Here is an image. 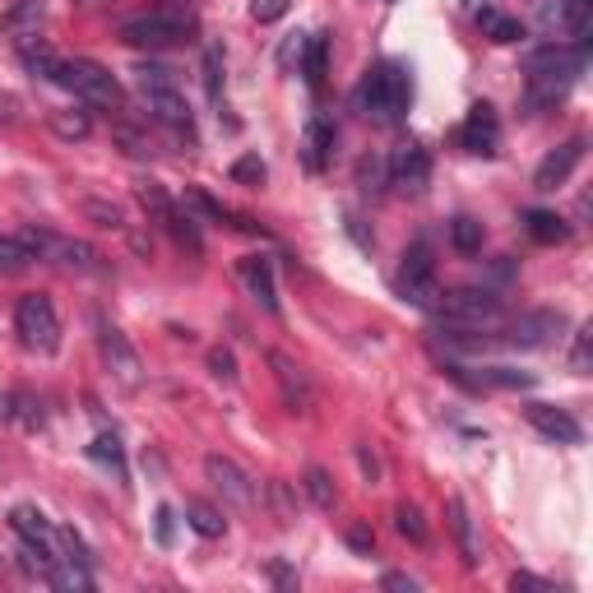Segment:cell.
I'll use <instances>...</instances> for the list:
<instances>
[{
  "instance_id": "obj_30",
  "label": "cell",
  "mask_w": 593,
  "mask_h": 593,
  "mask_svg": "<svg viewBox=\"0 0 593 593\" xmlns=\"http://www.w3.org/2000/svg\"><path fill=\"white\" fill-rule=\"evenodd\" d=\"M302 486H306V496L321 505V511H334V505H338V486H334V478L325 469H306V482Z\"/></svg>"
},
{
  "instance_id": "obj_4",
  "label": "cell",
  "mask_w": 593,
  "mask_h": 593,
  "mask_svg": "<svg viewBox=\"0 0 593 593\" xmlns=\"http://www.w3.org/2000/svg\"><path fill=\"white\" fill-rule=\"evenodd\" d=\"M135 83H139V98H144L148 116L190 135V102H186V93H181V83H177L172 70H167V66H139Z\"/></svg>"
},
{
  "instance_id": "obj_36",
  "label": "cell",
  "mask_w": 593,
  "mask_h": 593,
  "mask_svg": "<svg viewBox=\"0 0 593 593\" xmlns=\"http://www.w3.org/2000/svg\"><path fill=\"white\" fill-rule=\"evenodd\" d=\"M204 89L214 102H223V52L219 47H204Z\"/></svg>"
},
{
  "instance_id": "obj_8",
  "label": "cell",
  "mask_w": 593,
  "mask_h": 593,
  "mask_svg": "<svg viewBox=\"0 0 593 593\" xmlns=\"http://www.w3.org/2000/svg\"><path fill=\"white\" fill-rule=\"evenodd\" d=\"M24 242L37 260H56V265H66V269H79V273H98L102 256L89 246V242H75V237H60V232H47V227H29L24 232Z\"/></svg>"
},
{
  "instance_id": "obj_38",
  "label": "cell",
  "mask_w": 593,
  "mask_h": 593,
  "mask_svg": "<svg viewBox=\"0 0 593 593\" xmlns=\"http://www.w3.org/2000/svg\"><path fill=\"white\" fill-rule=\"evenodd\" d=\"M570 367H575L580 376H589V367H593V325H580L575 353H570Z\"/></svg>"
},
{
  "instance_id": "obj_10",
  "label": "cell",
  "mask_w": 593,
  "mask_h": 593,
  "mask_svg": "<svg viewBox=\"0 0 593 593\" xmlns=\"http://www.w3.org/2000/svg\"><path fill=\"white\" fill-rule=\"evenodd\" d=\"M394 283H399V292H404L413 306H432L436 302V292H440L436 288V265H432V250L422 246V242L404 250V265H399V279Z\"/></svg>"
},
{
  "instance_id": "obj_13",
  "label": "cell",
  "mask_w": 593,
  "mask_h": 593,
  "mask_svg": "<svg viewBox=\"0 0 593 593\" xmlns=\"http://www.w3.org/2000/svg\"><path fill=\"white\" fill-rule=\"evenodd\" d=\"M459 144L469 148V154H482V158H492L496 154V144H501V116L492 102H473L469 116H463L459 125Z\"/></svg>"
},
{
  "instance_id": "obj_17",
  "label": "cell",
  "mask_w": 593,
  "mask_h": 593,
  "mask_svg": "<svg viewBox=\"0 0 593 593\" xmlns=\"http://www.w3.org/2000/svg\"><path fill=\"white\" fill-rule=\"evenodd\" d=\"M269 367H273V376H279V385H283V399H288V409L306 413V409H311V380H306V371L296 367L288 353H269Z\"/></svg>"
},
{
  "instance_id": "obj_11",
  "label": "cell",
  "mask_w": 593,
  "mask_h": 593,
  "mask_svg": "<svg viewBox=\"0 0 593 593\" xmlns=\"http://www.w3.org/2000/svg\"><path fill=\"white\" fill-rule=\"evenodd\" d=\"M204 478L214 482V492L232 505V511H250V505H256V482H250L232 459L209 455V459H204Z\"/></svg>"
},
{
  "instance_id": "obj_5",
  "label": "cell",
  "mask_w": 593,
  "mask_h": 593,
  "mask_svg": "<svg viewBox=\"0 0 593 593\" xmlns=\"http://www.w3.org/2000/svg\"><path fill=\"white\" fill-rule=\"evenodd\" d=\"M584 70V52L580 47H538L534 56H528V83H534V102L538 98H561L570 83H575V75Z\"/></svg>"
},
{
  "instance_id": "obj_39",
  "label": "cell",
  "mask_w": 593,
  "mask_h": 593,
  "mask_svg": "<svg viewBox=\"0 0 593 593\" xmlns=\"http://www.w3.org/2000/svg\"><path fill=\"white\" fill-rule=\"evenodd\" d=\"M232 181H242V186H265V163L256 154H246L232 163Z\"/></svg>"
},
{
  "instance_id": "obj_33",
  "label": "cell",
  "mask_w": 593,
  "mask_h": 593,
  "mask_svg": "<svg viewBox=\"0 0 593 593\" xmlns=\"http://www.w3.org/2000/svg\"><path fill=\"white\" fill-rule=\"evenodd\" d=\"M394 528H399V534H404L409 542H427V524H422V511H417V505H394Z\"/></svg>"
},
{
  "instance_id": "obj_1",
  "label": "cell",
  "mask_w": 593,
  "mask_h": 593,
  "mask_svg": "<svg viewBox=\"0 0 593 593\" xmlns=\"http://www.w3.org/2000/svg\"><path fill=\"white\" fill-rule=\"evenodd\" d=\"M357 112L362 116H376V121H399L409 112L413 102V79H409V66H399V60H380V66H371L362 75V83H357Z\"/></svg>"
},
{
  "instance_id": "obj_47",
  "label": "cell",
  "mask_w": 593,
  "mask_h": 593,
  "mask_svg": "<svg viewBox=\"0 0 593 593\" xmlns=\"http://www.w3.org/2000/svg\"><path fill=\"white\" fill-rule=\"evenodd\" d=\"M158 542H163V547L172 542V511H167V505L158 511Z\"/></svg>"
},
{
  "instance_id": "obj_31",
  "label": "cell",
  "mask_w": 593,
  "mask_h": 593,
  "mask_svg": "<svg viewBox=\"0 0 593 593\" xmlns=\"http://www.w3.org/2000/svg\"><path fill=\"white\" fill-rule=\"evenodd\" d=\"M450 242H455L459 256H478L482 250V223L478 219H455L450 223Z\"/></svg>"
},
{
  "instance_id": "obj_21",
  "label": "cell",
  "mask_w": 593,
  "mask_h": 593,
  "mask_svg": "<svg viewBox=\"0 0 593 593\" xmlns=\"http://www.w3.org/2000/svg\"><path fill=\"white\" fill-rule=\"evenodd\" d=\"M14 42H19V60H24V66H29L33 75H42V79H56L60 56L47 47V42H42L37 33H33V37H14Z\"/></svg>"
},
{
  "instance_id": "obj_32",
  "label": "cell",
  "mask_w": 593,
  "mask_h": 593,
  "mask_svg": "<svg viewBox=\"0 0 593 593\" xmlns=\"http://www.w3.org/2000/svg\"><path fill=\"white\" fill-rule=\"evenodd\" d=\"M482 380H486V385H501V390H534L538 385V376L515 371V367H486Z\"/></svg>"
},
{
  "instance_id": "obj_46",
  "label": "cell",
  "mask_w": 593,
  "mask_h": 593,
  "mask_svg": "<svg viewBox=\"0 0 593 593\" xmlns=\"http://www.w3.org/2000/svg\"><path fill=\"white\" fill-rule=\"evenodd\" d=\"M14 121H19V98L0 93V125H14Z\"/></svg>"
},
{
  "instance_id": "obj_22",
  "label": "cell",
  "mask_w": 593,
  "mask_h": 593,
  "mask_svg": "<svg viewBox=\"0 0 593 593\" xmlns=\"http://www.w3.org/2000/svg\"><path fill=\"white\" fill-rule=\"evenodd\" d=\"M329 148H334V125L315 116V121L306 125V144H302V158H306L311 172H321V167L329 163Z\"/></svg>"
},
{
  "instance_id": "obj_27",
  "label": "cell",
  "mask_w": 593,
  "mask_h": 593,
  "mask_svg": "<svg viewBox=\"0 0 593 593\" xmlns=\"http://www.w3.org/2000/svg\"><path fill=\"white\" fill-rule=\"evenodd\" d=\"M478 24H482V33L492 37V42H501V47H505V42H519V37H524L519 19H505V14H496V10H482Z\"/></svg>"
},
{
  "instance_id": "obj_48",
  "label": "cell",
  "mask_w": 593,
  "mask_h": 593,
  "mask_svg": "<svg viewBox=\"0 0 593 593\" xmlns=\"http://www.w3.org/2000/svg\"><path fill=\"white\" fill-rule=\"evenodd\" d=\"M302 47H306V37L296 33V37H288V47H283V66H292L296 56H302Z\"/></svg>"
},
{
  "instance_id": "obj_43",
  "label": "cell",
  "mask_w": 593,
  "mask_h": 593,
  "mask_svg": "<svg viewBox=\"0 0 593 593\" xmlns=\"http://www.w3.org/2000/svg\"><path fill=\"white\" fill-rule=\"evenodd\" d=\"M265 496H269V505H273V515L288 524V519H292V496H288V486H283V482H269Z\"/></svg>"
},
{
  "instance_id": "obj_35",
  "label": "cell",
  "mask_w": 593,
  "mask_h": 593,
  "mask_svg": "<svg viewBox=\"0 0 593 593\" xmlns=\"http://www.w3.org/2000/svg\"><path fill=\"white\" fill-rule=\"evenodd\" d=\"M566 24H570L575 47L589 52V0H570V5H566Z\"/></svg>"
},
{
  "instance_id": "obj_7",
  "label": "cell",
  "mask_w": 593,
  "mask_h": 593,
  "mask_svg": "<svg viewBox=\"0 0 593 593\" xmlns=\"http://www.w3.org/2000/svg\"><path fill=\"white\" fill-rule=\"evenodd\" d=\"M14 334H19V344H24L29 353H42V357H52L60 348V315H56L47 292L19 296V306H14Z\"/></svg>"
},
{
  "instance_id": "obj_19",
  "label": "cell",
  "mask_w": 593,
  "mask_h": 593,
  "mask_svg": "<svg viewBox=\"0 0 593 593\" xmlns=\"http://www.w3.org/2000/svg\"><path fill=\"white\" fill-rule=\"evenodd\" d=\"M450 528H455V542L463 552V566L473 570L482 561V542L473 534V515H469V505H463V496H450Z\"/></svg>"
},
{
  "instance_id": "obj_18",
  "label": "cell",
  "mask_w": 593,
  "mask_h": 593,
  "mask_svg": "<svg viewBox=\"0 0 593 593\" xmlns=\"http://www.w3.org/2000/svg\"><path fill=\"white\" fill-rule=\"evenodd\" d=\"M237 273H242L246 292L256 296V302H260L265 311H279V288H273V269H269V260H265V256H246V260L237 265Z\"/></svg>"
},
{
  "instance_id": "obj_12",
  "label": "cell",
  "mask_w": 593,
  "mask_h": 593,
  "mask_svg": "<svg viewBox=\"0 0 593 593\" xmlns=\"http://www.w3.org/2000/svg\"><path fill=\"white\" fill-rule=\"evenodd\" d=\"M432 181V158H427V148L422 144H399L394 154H390V186H399L404 195H422Z\"/></svg>"
},
{
  "instance_id": "obj_14",
  "label": "cell",
  "mask_w": 593,
  "mask_h": 593,
  "mask_svg": "<svg viewBox=\"0 0 593 593\" xmlns=\"http://www.w3.org/2000/svg\"><path fill=\"white\" fill-rule=\"evenodd\" d=\"M561 329H566V315L561 311H528V315H519V321H511V344L515 348H552L557 338H561Z\"/></svg>"
},
{
  "instance_id": "obj_24",
  "label": "cell",
  "mask_w": 593,
  "mask_h": 593,
  "mask_svg": "<svg viewBox=\"0 0 593 593\" xmlns=\"http://www.w3.org/2000/svg\"><path fill=\"white\" fill-rule=\"evenodd\" d=\"M186 524L195 528L200 538H223L227 534L223 511H214V505H204V501H186Z\"/></svg>"
},
{
  "instance_id": "obj_41",
  "label": "cell",
  "mask_w": 593,
  "mask_h": 593,
  "mask_svg": "<svg viewBox=\"0 0 593 593\" xmlns=\"http://www.w3.org/2000/svg\"><path fill=\"white\" fill-rule=\"evenodd\" d=\"M209 371H214V380H227L232 385V380H237V357H232L227 348H214L209 353Z\"/></svg>"
},
{
  "instance_id": "obj_42",
  "label": "cell",
  "mask_w": 593,
  "mask_h": 593,
  "mask_svg": "<svg viewBox=\"0 0 593 593\" xmlns=\"http://www.w3.org/2000/svg\"><path fill=\"white\" fill-rule=\"evenodd\" d=\"M511 589L519 593V589H528V593H561L552 580H542V575H528V570H515L511 575Z\"/></svg>"
},
{
  "instance_id": "obj_23",
  "label": "cell",
  "mask_w": 593,
  "mask_h": 593,
  "mask_svg": "<svg viewBox=\"0 0 593 593\" xmlns=\"http://www.w3.org/2000/svg\"><path fill=\"white\" fill-rule=\"evenodd\" d=\"M42 19H47V0H14V5L5 10V29L19 33V37H33Z\"/></svg>"
},
{
  "instance_id": "obj_3",
  "label": "cell",
  "mask_w": 593,
  "mask_h": 593,
  "mask_svg": "<svg viewBox=\"0 0 593 593\" xmlns=\"http://www.w3.org/2000/svg\"><path fill=\"white\" fill-rule=\"evenodd\" d=\"M52 83H60V89H70L75 98H83L89 108H102V112H121V108H125V93H121L116 75H112L108 66H98V60H89V56L60 60Z\"/></svg>"
},
{
  "instance_id": "obj_2",
  "label": "cell",
  "mask_w": 593,
  "mask_h": 593,
  "mask_svg": "<svg viewBox=\"0 0 593 593\" xmlns=\"http://www.w3.org/2000/svg\"><path fill=\"white\" fill-rule=\"evenodd\" d=\"M200 33V19L190 14L186 5H158L148 14H135L121 24V42H131V47H181V42H195Z\"/></svg>"
},
{
  "instance_id": "obj_25",
  "label": "cell",
  "mask_w": 593,
  "mask_h": 593,
  "mask_svg": "<svg viewBox=\"0 0 593 593\" xmlns=\"http://www.w3.org/2000/svg\"><path fill=\"white\" fill-rule=\"evenodd\" d=\"M37 256L29 250L24 237H0V279H19Z\"/></svg>"
},
{
  "instance_id": "obj_28",
  "label": "cell",
  "mask_w": 593,
  "mask_h": 593,
  "mask_svg": "<svg viewBox=\"0 0 593 593\" xmlns=\"http://www.w3.org/2000/svg\"><path fill=\"white\" fill-rule=\"evenodd\" d=\"M325 52H329V42H325L321 33H315V37H306L302 56H296V66H302L306 83H321V79H325Z\"/></svg>"
},
{
  "instance_id": "obj_45",
  "label": "cell",
  "mask_w": 593,
  "mask_h": 593,
  "mask_svg": "<svg viewBox=\"0 0 593 593\" xmlns=\"http://www.w3.org/2000/svg\"><path fill=\"white\" fill-rule=\"evenodd\" d=\"M380 584H385V589H404V593H417V580H413V575H404V570H390V575L380 580Z\"/></svg>"
},
{
  "instance_id": "obj_34",
  "label": "cell",
  "mask_w": 593,
  "mask_h": 593,
  "mask_svg": "<svg viewBox=\"0 0 593 593\" xmlns=\"http://www.w3.org/2000/svg\"><path fill=\"white\" fill-rule=\"evenodd\" d=\"M47 121H52V131L60 139H83L89 135V112H52Z\"/></svg>"
},
{
  "instance_id": "obj_16",
  "label": "cell",
  "mask_w": 593,
  "mask_h": 593,
  "mask_svg": "<svg viewBox=\"0 0 593 593\" xmlns=\"http://www.w3.org/2000/svg\"><path fill=\"white\" fill-rule=\"evenodd\" d=\"M584 163V139L575 135V139H566L561 148H552L542 163H538V172H534V190H557V186H566L570 181V172Z\"/></svg>"
},
{
  "instance_id": "obj_29",
  "label": "cell",
  "mask_w": 593,
  "mask_h": 593,
  "mask_svg": "<svg viewBox=\"0 0 593 593\" xmlns=\"http://www.w3.org/2000/svg\"><path fill=\"white\" fill-rule=\"evenodd\" d=\"M79 214L93 219L98 227H112V232H125V209L112 204V200H79Z\"/></svg>"
},
{
  "instance_id": "obj_40",
  "label": "cell",
  "mask_w": 593,
  "mask_h": 593,
  "mask_svg": "<svg viewBox=\"0 0 593 593\" xmlns=\"http://www.w3.org/2000/svg\"><path fill=\"white\" fill-rule=\"evenodd\" d=\"M288 10H292V0H250V19L256 24H279Z\"/></svg>"
},
{
  "instance_id": "obj_49",
  "label": "cell",
  "mask_w": 593,
  "mask_h": 593,
  "mask_svg": "<svg viewBox=\"0 0 593 593\" xmlns=\"http://www.w3.org/2000/svg\"><path fill=\"white\" fill-rule=\"evenodd\" d=\"M14 417V394H0V422Z\"/></svg>"
},
{
  "instance_id": "obj_6",
  "label": "cell",
  "mask_w": 593,
  "mask_h": 593,
  "mask_svg": "<svg viewBox=\"0 0 593 593\" xmlns=\"http://www.w3.org/2000/svg\"><path fill=\"white\" fill-rule=\"evenodd\" d=\"M432 311L450 329H482L501 321V296L486 288H450V292H436Z\"/></svg>"
},
{
  "instance_id": "obj_15",
  "label": "cell",
  "mask_w": 593,
  "mask_h": 593,
  "mask_svg": "<svg viewBox=\"0 0 593 593\" xmlns=\"http://www.w3.org/2000/svg\"><path fill=\"white\" fill-rule=\"evenodd\" d=\"M524 417H528V427H534L538 436L557 440V445H580L584 440V427L566 409H557V404H528Z\"/></svg>"
},
{
  "instance_id": "obj_37",
  "label": "cell",
  "mask_w": 593,
  "mask_h": 593,
  "mask_svg": "<svg viewBox=\"0 0 593 593\" xmlns=\"http://www.w3.org/2000/svg\"><path fill=\"white\" fill-rule=\"evenodd\" d=\"M89 455L102 459V463H112L116 473H125V455H121V440H116V436H98V440L89 445Z\"/></svg>"
},
{
  "instance_id": "obj_9",
  "label": "cell",
  "mask_w": 593,
  "mask_h": 593,
  "mask_svg": "<svg viewBox=\"0 0 593 593\" xmlns=\"http://www.w3.org/2000/svg\"><path fill=\"white\" fill-rule=\"evenodd\" d=\"M98 348H102V362H108V371L116 376L121 390H139V385H144V362H139L135 344L125 338V329L98 325Z\"/></svg>"
},
{
  "instance_id": "obj_20",
  "label": "cell",
  "mask_w": 593,
  "mask_h": 593,
  "mask_svg": "<svg viewBox=\"0 0 593 593\" xmlns=\"http://www.w3.org/2000/svg\"><path fill=\"white\" fill-rule=\"evenodd\" d=\"M524 227H528V237H534L538 246H561L570 237V223L561 214H552V209H528Z\"/></svg>"
},
{
  "instance_id": "obj_26",
  "label": "cell",
  "mask_w": 593,
  "mask_h": 593,
  "mask_svg": "<svg viewBox=\"0 0 593 593\" xmlns=\"http://www.w3.org/2000/svg\"><path fill=\"white\" fill-rule=\"evenodd\" d=\"M135 195H139V204L148 209V219H154L158 227H163L167 219H172V214H177V204H172V195H167V190H163L158 181H144V186L135 190Z\"/></svg>"
},
{
  "instance_id": "obj_44",
  "label": "cell",
  "mask_w": 593,
  "mask_h": 593,
  "mask_svg": "<svg viewBox=\"0 0 593 593\" xmlns=\"http://www.w3.org/2000/svg\"><path fill=\"white\" fill-rule=\"evenodd\" d=\"M348 547H353V552H362V557H371V547H376V534H371L367 524H353V528H348Z\"/></svg>"
}]
</instances>
